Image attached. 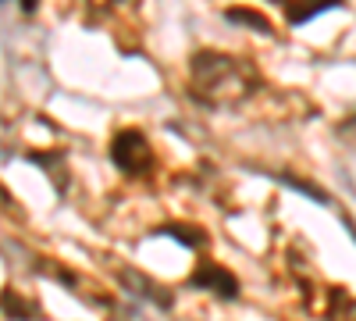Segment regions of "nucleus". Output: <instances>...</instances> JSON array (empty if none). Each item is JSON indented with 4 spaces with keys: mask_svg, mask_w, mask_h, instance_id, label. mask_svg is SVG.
Listing matches in <instances>:
<instances>
[{
    "mask_svg": "<svg viewBox=\"0 0 356 321\" xmlns=\"http://www.w3.org/2000/svg\"><path fill=\"white\" fill-rule=\"evenodd\" d=\"M328 321H356V300L346 297L342 289L328 297Z\"/></svg>",
    "mask_w": 356,
    "mask_h": 321,
    "instance_id": "7",
    "label": "nucleus"
},
{
    "mask_svg": "<svg viewBox=\"0 0 356 321\" xmlns=\"http://www.w3.org/2000/svg\"><path fill=\"white\" fill-rule=\"evenodd\" d=\"M0 307H4V314L15 318V321H33V318H40V307H36V304H29V300L18 297V293H4Z\"/></svg>",
    "mask_w": 356,
    "mask_h": 321,
    "instance_id": "6",
    "label": "nucleus"
},
{
    "mask_svg": "<svg viewBox=\"0 0 356 321\" xmlns=\"http://www.w3.org/2000/svg\"><path fill=\"white\" fill-rule=\"evenodd\" d=\"M189 285L196 289H211V293H218L221 300H235L239 297V282H235V275L221 265H200L196 275L189 279Z\"/></svg>",
    "mask_w": 356,
    "mask_h": 321,
    "instance_id": "3",
    "label": "nucleus"
},
{
    "mask_svg": "<svg viewBox=\"0 0 356 321\" xmlns=\"http://www.w3.org/2000/svg\"><path fill=\"white\" fill-rule=\"evenodd\" d=\"M111 161L118 164V171L129 175V179H139L154 168V147L146 143V136L139 129H122L111 139Z\"/></svg>",
    "mask_w": 356,
    "mask_h": 321,
    "instance_id": "2",
    "label": "nucleus"
},
{
    "mask_svg": "<svg viewBox=\"0 0 356 321\" xmlns=\"http://www.w3.org/2000/svg\"><path fill=\"white\" fill-rule=\"evenodd\" d=\"M125 4H129V0H89V8H93V11H118Z\"/></svg>",
    "mask_w": 356,
    "mask_h": 321,
    "instance_id": "10",
    "label": "nucleus"
},
{
    "mask_svg": "<svg viewBox=\"0 0 356 321\" xmlns=\"http://www.w3.org/2000/svg\"><path fill=\"white\" fill-rule=\"evenodd\" d=\"M267 4H275L292 25H300V22H310L314 15H321V11L342 4V0H267Z\"/></svg>",
    "mask_w": 356,
    "mask_h": 321,
    "instance_id": "4",
    "label": "nucleus"
},
{
    "mask_svg": "<svg viewBox=\"0 0 356 321\" xmlns=\"http://www.w3.org/2000/svg\"><path fill=\"white\" fill-rule=\"evenodd\" d=\"M125 279V285L132 289V293H139L143 300H150V304H161V307H171V293L164 285H154V282H146L143 275H136V272H125L122 275Z\"/></svg>",
    "mask_w": 356,
    "mask_h": 321,
    "instance_id": "5",
    "label": "nucleus"
},
{
    "mask_svg": "<svg viewBox=\"0 0 356 321\" xmlns=\"http://www.w3.org/2000/svg\"><path fill=\"white\" fill-rule=\"evenodd\" d=\"M257 86H260V75L253 72V65L228 54L203 50L189 65V93L207 107H235L246 97H253Z\"/></svg>",
    "mask_w": 356,
    "mask_h": 321,
    "instance_id": "1",
    "label": "nucleus"
},
{
    "mask_svg": "<svg viewBox=\"0 0 356 321\" xmlns=\"http://www.w3.org/2000/svg\"><path fill=\"white\" fill-rule=\"evenodd\" d=\"M18 4H22V11H25V15H33V11L40 8V0H18Z\"/></svg>",
    "mask_w": 356,
    "mask_h": 321,
    "instance_id": "11",
    "label": "nucleus"
},
{
    "mask_svg": "<svg viewBox=\"0 0 356 321\" xmlns=\"http://www.w3.org/2000/svg\"><path fill=\"white\" fill-rule=\"evenodd\" d=\"M228 18H232V22H243V25H253V29H260V33H271V25H267L264 18H257L250 8H232Z\"/></svg>",
    "mask_w": 356,
    "mask_h": 321,
    "instance_id": "9",
    "label": "nucleus"
},
{
    "mask_svg": "<svg viewBox=\"0 0 356 321\" xmlns=\"http://www.w3.org/2000/svg\"><path fill=\"white\" fill-rule=\"evenodd\" d=\"M164 232H168V236H178V243H186V246H203V243H207L200 228H186V225H168Z\"/></svg>",
    "mask_w": 356,
    "mask_h": 321,
    "instance_id": "8",
    "label": "nucleus"
}]
</instances>
